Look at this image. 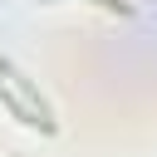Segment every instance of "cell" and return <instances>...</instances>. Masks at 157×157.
Instances as JSON below:
<instances>
[{
  "mask_svg": "<svg viewBox=\"0 0 157 157\" xmlns=\"http://www.w3.org/2000/svg\"><path fill=\"white\" fill-rule=\"evenodd\" d=\"M0 78H5V83H10V88H15V93H20V98H25V103H29V108H34L39 118H44V128H54V132H59V118H54L49 98H44V93L34 88V78H25V74H20V69H15V64H10L5 54H0Z\"/></svg>",
  "mask_w": 157,
  "mask_h": 157,
  "instance_id": "1",
  "label": "cell"
},
{
  "mask_svg": "<svg viewBox=\"0 0 157 157\" xmlns=\"http://www.w3.org/2000/svg\"><path fill=\"white\" fill-rule=\"evenodd\" d=\"M0 103H5V108H10V113H15L20 123H25V128H39V132H54V128H44V118H39V113H34V108H29V103H25V98H20V93H15V88H10L5 78H0Z\"/></svg>",
  "mask_w": 157,
  "mask_h": 157,
  "instance_id": "2",
  "label": "cell"
},
{
  "mask_svg": "<svg viewBox=\"0 0 157 157\" xmlns=\"http://www.w3.org/2000/svg\"><path fill=\"white\" fill-rule=\"evenodd\" d=\"M93 5H103V10H113V15H132V0H93Z\"/></svg>",
  "mask_w": 157,
  "mask_h": 157,
  "instance_id": "3",
  "label": "cell"
}]
</instances>
